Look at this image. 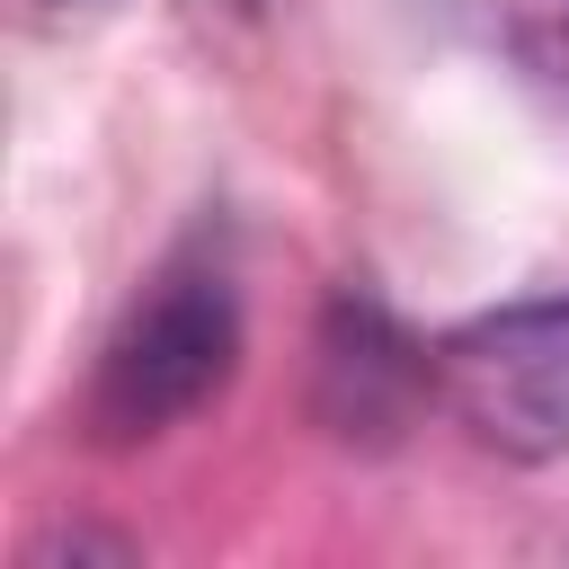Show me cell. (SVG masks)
Masks as SVG:
<instances>
[{"instance_id": "2", "label": "cell", "mask_w": 569, "mask_h": 569, "mask_svg": "<svg viewBox=\"0 0 569 569\" xmlns=\"http://www.w3.org/2000/svg\"><path fill=\"white\" fill-rule=\"evenodd\" d=\"M427 373L471 445L507 462H569V293H525L453 320Z\"/></svg>"}, {"instance_id": "1", "label": "cell", "mask_w": 569, "mask_h": 569, "mask_svg": "<svg viewBox=\"0 0 569 569\" xmlns=\"http://www.w3.org/2000/svg\"><path fill=\"white\" fill-rule=\"evenodd\" d=\"M231 356H240V293H231V267L213 249H178L116 320L107 356H98V382H89V418L116 436V445H142V436H169L178 418H196L222 382H231Z\"/></svg>"}]
</instances>
